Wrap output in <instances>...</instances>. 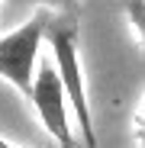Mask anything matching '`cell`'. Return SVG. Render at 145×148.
I'll return each instance as SVG.
<instances>
[{"label":"cell","instance_id":"cell-1","mask_svg":"<svg viewBox=\"0 0 145 148\" xmlns=\"http://www.w3.org/2000/svg\"><path fill=\"white\" fill-rule=\"evenodd\" d=\"M45 45H48V55H52V61L58 68L65 97H68V103H71V116H74L78 126H81L84 148H100L97 129H93L90 100H87L84 71H81V45H78V13H74V7L52 10L48 32H45Z\"/></svg>","mask_w":145,"mask_h":148},{"label":"cell","instance_id":"cell-2","mask_svg":"<svg viewBox=\"0 0 145 148\" xmlns=\"http://www.w3.org/2000/svg\"><path fill=\"white\" fill-rule=\"evenodd\" d=\"M48 19H52V10H39L26 23H19L13 32L0 36V77L26 97L32 93L36 68H39L45 32H48Z\"/></svg>","mask_w":145,"mask_h":148},{"label":"cell","instance_id":"cell-3","mask_svg":"<svg viewBox=\"0 0 145 148\" xmlns=\"http://www.w3.org/2000/svg\"><path fill=\"white\" fill-rule=\"evenodd\" d=\"M29 103H32L36 116L42 119V126L48 129V135L58 142V148H74V129H71L74 116H71V103L65 97V87H61V77H58V68H55L52 55L39 58Z\"/></svg>","mask_w":145,"mask_h":148},{"label":"cell","instance_id":"cell-4","mask_svg":"<svg viewBox=\"0 0 145 148\" xmlns=\"http://www.w3.org/2000/svg\"><path fill=\"white\" fill-rule=\"evenodd\" d=\"M126 10H129V19H132L139 39L145 42V3H142V0H126Z\"/></svg>","mask_w":145,"mask_h":148},{"label":"cell","instance_id":"cell-5","mask_svg":"<svg viewBox=\"0 0 145 148\" xmlns=\"http://www.w3.org/2000/svg\"><path fill=\"white\" fill-rule=\"evenodd\" d=\"M10 7H52V10H65L74 7V0H7Z\"/></svg>","mask_w":145,"mask_h":148},{"label":"cell","instance_id":"cell-6","mask_svg":"<svg viewBox=\"0 0 145 148\" xmlns=\"http://www.w3.org/2000/svg\"><path fill=\"white\" fill-rule=\"evenodd\" d=\"M135 145L145 148V103H142V110L135 113Z\"/></svg>","mask_w":145,"mask_h":148},{"label":"cell","instance_id":"cell-7","mask_svg":"<svg viewBox=\"0 0 145 148\" xmlns=\"http://www.w3.org/2000/svg\"><path fill=\"white\" fill-rule=\"evenodd\" d=\"M0 148H16V145H13L10 138H3V135H0Z\"/></svg>","mask_w":145,"mask_h":148}]
</instances>
